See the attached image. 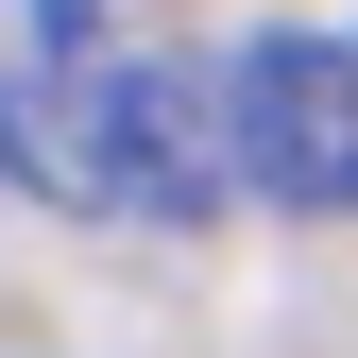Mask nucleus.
<instances>
[{"mask_svg":"<svg viewBox=\"0 0 358 358\" xmlns=\"http://www.w3.org/2000/svg\"><path fill=\"white\" fill-rule=\"evenodd\" d=\"M222 188H256V171H239V103L188 85L171 52H120L103 137H85V205H120V222H205Z\"/></svg>","mask_w":358,"mask_h":358,"instance_id":"nucleus-1","label":"nucleus"},{"mask_svg":"<svg viewBox=\"0 0 358 358\" xmlns=\"http://www.w3.org/2000/svg\"><path fill=\"white\" fill-rule=\"evenodd\" d=\"M222 103H239V171L273 205H358V34H256L239 69H222Z\"/></svg>","mask_w":358,"mask_h":358,"instance_id":"nucleus-2","label":"nucleus"},{"mask_svg":"<svg viewBox=\"0 0 358 358\" xmlns=\"http://www.w3.org/2000/svg\"><path fill=\"white\" fill-rule=\"evenodd\" d=\"M103 85H120V34H103V0H0V171H17V188L85 205V137H103Z\"/></svg>","mask_w":358,"mask_h":358,"instance_id":"nucleus-3","label":"nucleus"}]
</instances>
